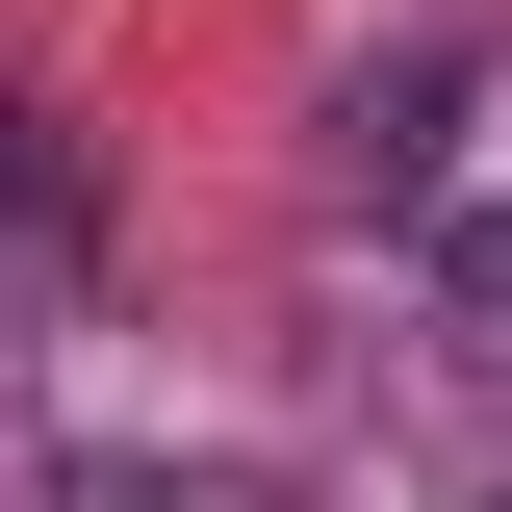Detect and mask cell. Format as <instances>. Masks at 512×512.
Wrapping results in <instances>:
<instances>
[{"instance_id": "1", "label": "cell", "mask_w": 512, "mask_h": 512, "mask_svg": "<svg viewBox=\"0 0 512 512\" xmlns=\"http://www.w3.org/2000/svg\"><path fill=\"white\" fill-rule=\"evenodd\" d=\"M410 282H436L461 359H512V103H461V128H436V180H410Z\"/></svg>"}, {"instance_id": "2", "label": "cell", "mask_w": 512, "mask_h": 512, "mask_svg": "<svg viewBox=\"0 0 512 512\" xmlns=\"http://www.w3.org/2000/svg\"><path fill=\"white\" fill-rule=\"evenodd\" d=\"M436 128H461V77H436V52H384L359 103H333V180H359V205H410V180H436Z\"/></svg>"}, {"instance_id": "3", "label": "cell", "mask_w": 512, "mask_h": 512, "mask_svg": "<svg viewBox=\"0 0 512 512\" xmlns=\"http://www.w3.org/2000/svg\"><path fill=\"white\" fill-rule=\"evenodd\" d=\"M77 512H308V487H256V461H103Z\"/></svg>"}]
</instances>
